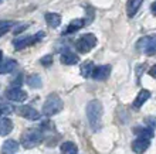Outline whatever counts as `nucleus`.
Returning a JSON list of instances; mask_svg holds the SVG:
<instances>
[{"instance_id": "obj_6", "label": "nucleus", "mask_w": 156, "mask_h": 154, "mask_svg": "<svg viewBox=\"0 0 156 154\" xmlns=\"http://www.w3.org/2000/svg\"><path fill=\"white\" fill-rule=\"evenodd\" d=\"M17 113L20 115L21 118L27 119V120H40L41 119V113L38 110H36L34 108H30V106L21 105L17 108Z\"/></svg>"}, {"instance_id": "obj_12", "label": "nucleus", "mask_w": 156, "mask_h": 154, "mask_svg": "<svg viewBox=\"0 0 156 154\" xmlns=\"http://www.w3.org/2000/svg\"><path fill=\"white\" fill-rule=\"evenodd\" d=\"M17 150H19V143L16 140H12V139L6 140L2 146V153L3 154H14L17 153Z\"/></svg>"}, {"instance_id": "obj_10", "label": "nucleus", "mask_w": 156, "mask_h": 154, "mask_svg": "<svg viewBox=\"0 0 156 154\" xmlns=\"http://www.w3.org/2000/svg\"><path fill=\"white\" fill-rule=\"evenodd\" d=\"M133 133L139 139H145V140H149V142H151V139H153V136H155V132H153L152 129L142 127V126H136L135 129H133Z\"/></svg>"}, {"instance_id": "obj_7", "label": "nucleus", "mask_w": 156, "mask_h": 154, "mask_svg": "<svg viewBox=\"0 0 156 154\" xmlns=\"http://www.w3.org/2000/svg\"><path fill=\"white\" fill-rule=\"evenodd\" d=\"M6 98L12 102H19V103H21V102H24L26 99H27V93L21 89V88H12V89H9L7 92H6Z\"/></svg>"}, {"instance_id": "obj_11", "label": "nucleus", "mask_w": 156, "mask_h": 154, "mask_svg": "<svg viewBox=\"0 0 156 154\" xmlns=\"http://www.w3.org/2000/svg\"><path fill=\"white\" fill-rule=\"evenodd\" d=\"M19 64H17L16 60H12V58H7L6 61L0 62V74H10L13 71H16Z\"/></svg>"}, {"instance_id": "obj_15", "label": "nucleus", "mask_w": 156, "mask_h": 154, "mask_svg": "<svg viewBox=\"0 0 156 154\" xmlns=\"http://www.w3.org/2000/svg\"><path fill=\"white\" fill-rule=\"evenodd\" d=\"M13 130V122L9 118H0V136H7Z\"/></svg>"}, {"instance_id": "obj_9", "label": "nucleus", "mask_w": 156, "mask_h": 154, "mask_svg": "<svg viewBox=\"0 0 156 154\" xmlns=\"http://www.w3.org/2000/svg\"><path fill=\"white\" fill-rule=\"evenodd\" d=\"M151 146V142L149 140H145V139H135L133 142H132V150L135 151L136 154H144L145 151L149 149Z\"/></svg>"}, {"instance_id": "obj_2", "label": "nucleus", "mask_w": 156, "mask_h": 154, "mask_svg": "<svg viewBox=\"0 0 156 154\" xmlns=\"http://www.w3.org/2000/svg\"><path fill=\"white\" fill-rule=\"evenodd\" d=\"M62 108H64V102L61 101V98L55 93H51L47 96L44 105H43V115L47 118H51V116H55L57 113H60Z\"/></svg>"}, {"instance_id": "obj_17", "label": "nucleus", "mask_w": 156, "mask_h": 154, "mask_svg": "<svg viewBox=\"0 0 156 154\" xmlns=\"http://www.w3.org/2000/svg\"><path fill=\"white\" fill-rule=\"evenodd\" d=\"M45 21H47V24L50 27H53V29H57L58 26L61 24V16L57 14V13H45Z\"/></svg>"}, {"instance_id": "obj_27", "label": "nucleus", "mask_w": 156, "mask_h": 154, "mask_svg": "<svg viewBox=\"0 0 156 154\" xmlns=\"http://www.w3.org/2000/svg\"><path fill=\"white\" fill-rule=\"evenodd\" d=\"M27 27H29V26H27V24H23V26H21V27H16V29L13 30V31H14V34H19V33H21V31H23V30H26V29H27Z\"/></svg>"}, {"instance_id": "obj_4", "label": "nucleus", "mask_w": 156, "mask_h": 154, "mask_svg": "<svg viewBox=\"0 0 156 154\" xmlns=\"http://www.w3.org/2000/svg\"><path fill=\"white\" fill-rule=\"evenodd\" d=\"M95 44H97V37L94 34H84V36H81L77 40L75 47H77V50L80 53L87 54L94 48Z\"/></svg>"}, {"instance_id": "obj_20", "label": "nucleus", "mask_w": 156, "mask_h": 154, "mask_svg": "<svg viewBox=\"0 0 156 154\" xmlns=\"http://www.w3.org/2000/svg\"><path fill=\"white\" fill-rule=\"evenodd\" d=\"M60 150H61V154H78V147L73 142H64Z\"/></svg>"}, {"instance_id": "obj_30", "label": "nucleus", "mask_w": 156, "mask_h": 154, "mask_svg": "<svg viewBox=\"0 0 156 154\" xmlns=\"http://www.w3.org/2000/svg\"><path fill=\"white\" fill-rule=\"evenodd\" d=\"M2 58H3V53L0 51V62H2Z\"/></svg>"}, {"instance_id": "obj_19", "label": "nucleus", "mask_w": 156, "mask_h": 154, "mask_svg": "<svg viewBox=\"0 0 156 154\" xmlns=\"http://www.w3.org/2000/svg\"><path fill=\"white\" fill-rule=\"evenodd\" d=\"M78 61H80L78 55H75V54L71 53V51H66V53L61 54V62L64 65H75Z\"/></svg>"}, {"instance_id": "obj_16", "label": "nucleus", "mask_w": 156, "mask_h": 154, "mask_svg": "<svg viewBox=\"0 0 156 154\" xmlns=\"http://www.w3.org/2000/svg\"><path fill=\"white\" fill-rule=\"evenodd\" d=\"M149 98H151V92H149L148 89H142L139 93H138L136 99L133 101V108H135V109H139L140 106L144 105V103L148 101Z\"/></svg>"}, {"instance_id": "obj_24", "label": "nucleus", "mask_w": 156, "mask_h": 154, "mask_svg": "<svg viewBox=\"0 0 156 154\" xmlns=\"http://www.w3.org/2000/svg\"><path fill=\"white\" fill-rule=\"evenodd\" d=\"M145 123H146V126H148L149 129L156 130V116H148V118L145 119Z\"/></svg>"}, {"instance_id": "obj_22", "label": "nucleus", "mask_w": 156, "mask_h": 154, "mask_svg": "<svg viewBox=\"0 0 156 154\" xmlns=\"http://www.w3.org/2000/svg\"><path fill=\"white\" fill-rule=\"evenodd\" d=\"M27 85L30 86V88H33V89H38V88H41V85H43V82H41V78L38 77V75H36V74H33V75H30V77H27Z\"/></svg>"}, {"instance_id": "obj_26", "label": "nucleus", "mask_w": 156, "mask_h": 154, "mask_svg": "<svg viewBox=\"0 0 156 154\" xmlns=\"http://www.w3.org/2000/svg\"><path fill=\"white\" fill-rule=\"evenodd\" d=\"M10 84H12L13 88H20V85H21V74H19L16 78H13Z\"/></svg>"}, {"instance_id": "obj_29", "label": "nucleus", "mask_w": 156, "mask_h": 154, "mask_svg": "<svg viewBox=\"0 0 156 154\" xmlns=\"http://www.w3.org/2000/svg\"><path fill=\"white\" fill-rule=\"evenodd\" d=\"M151 10H152V13L156 16V2H153V3H152V6H151Z\"/></svg>"}, {"instance_id": "obj_5", "label": "nucleus", "mask_w": 156, "mask_h": 154, "mask_svg": "<svg viewBox=\"0 0 156 154\" xmlns=\"http://www.w3.org/2000/svg\"><path fill=\"white\" fill-rule=\"evenodd\" d=\"M138 50L145 53L146 55H155L156 54V36H148L144 37L138 41L136 44Z\"/></svg>"}, {"instance_id": "obj_32", "label": "nucleus", "mask_w": 156, "mask_h": 154, "mask_svg": "<svg viewBox=\"0 0 156 154\" xmlns=\"http://www.w3.org/2000/svg\"><path fill=\"white\" fill-rule=\"evenodd\" d=\"M2 2H3V0H0V3H2Z\"/></svg>"}, {"instance_id": "obj_21", "label": "nucleus", "mask_w": 156, "mask_h": 154, "mask_svg": "<svg viewBox=\"0 0 156 154\" xmlns=\"http://www.w3.org/2000/svg\"><path fill=\"white\" fill-rule=\"evenodd\" d=\"M94 64H92V61H85L84 64L81 65V75L84 78H90L91 75H92V72H94Z\"/></svg>"}, {"instance_id": "obj_23", "label": "nucleus", "mask_w": 156, "mask_h": 154, "mask_svg": "<svg viewBox=\"0 0 156 154\" xmlns=\"http://www.w3.org/2000/svg\"><path fill=\"white\" fill-rule=\"evenodd\" d=\"M13 23L12 21H0V36L4 34V33H7L9 30L12 29Z\"/></svg>"}, {"instance_id": "obj_1", "label": "nucleus", "mask_w": 156, "mask_h": 154, "mask_svg": "<svg viewBox=\"0 0 156 154\" xmlns=\"http://www.w3.org/2000/svg\"><path fill=\"white\" fill-rule=\"evenodd\" d=\"M102 103L99 101H91L87 105V120L90 123V127L92 132H99L102 127Z\"/></svg>"}, {"instance_id": "obj_25", "label": "nucleus", "mask_w": 156, "mask_h": 154, "mask_svg": "<svg viewBox=\"0 0 156 154\" xmlns=\"http://www.w3.org/2000/svg\"><path fill=\"white\" fill-rule=\"evenodd\" d=\"M41 65H44V67H50V65L53 64V55H44V57L40 60Z\"/></svg>"}, {"instance_id": "obj_8", "label": "nucleus", "mask_w": 156, "mask_h": 154, "mask_svg": "<svg viewBox=\"0 0 156 154\" xmlns=\"http://www.w3.org/2000/svg\"><path fill=\"white\" fill-rule=\"evenodd\" d=\"M111 74V67L109 65H99V67H95L94 68V72H92V79L94 81H105L108 79Z\"/></svg>"}, {"instance_id": "obj_13", "label": "nucleus", "mask_w": 156, "mask_h": 154, "mask_svg": "<svg viewBox=\"0 0 156 154\" xmlns=\"http://www.w3.org/2000/svg\"><path fill=\"white\" fill-rule=\"evenodd\" d=\"M144 0H128L126 2V13L129 17H133L136 14V12L139 10V7L142 6Z\"/></svg>"}, {"instance_id": "obj_14", "label": "nucleus", "mask_w": 156, "mask_h": 154, "mask_svg": "<svg viewBox=\"0 0 156 154\" xmlns=\"http://www.w3.org/2000/svg\"><path fill=\"white\" fill-rule=\"evenodd\" d=\"M34 44L33 43V37H19L16 40H13V45H14V48L16 50H23L26 47H29V45Z\"/></svg>"}, {"instance_id": "obj_28", "label": "nucleus", "mask_w": 156, "mask_h": 154, "mask_svg": "<svg viewBox=\"0 0 156 154\" xmlns=\"http://www.w3.org/2000/svg\"><path fill=\"white\" fill-rule=\"evenodd\" d=\"M149 75H151L152 78H155V79H156V65H153L152 68L149 69Z\"/></svg>"}, {"instance_id": "obj_18", "label": "nucleus", "mask_w": 156, "mask_h": 154, "mask_svg": "<svg viewBox=\"0 0 156 154\" xmlns=\"http://www.w3.org/2000/svg\"><path fill=\"white\" fill-rule=\"evenodd\" d=\"M84 24H85V21L82 20V19H77V20H73L68 24V27H67V30L64 33H62V36L64 34H73V33H75V31H78V30H81L82 27H84Z\"/></svg>"}, {"instance_id": "obj_31", "label": "nucleus", "mask_w": 156, "mask_h": 154, "mask_svg": "<svg viewBox=\"0 0 156 154\" xmlns=\"http://www.w3.org/2000/svg\"><path fill=\"white\" fill-rule=\"evenodd\" d=\"M2 113H3V112H2V108H0V116H2Z\"/></svg>"}, {"instance_id": "obj_3", "label": "nucleus", "mask_w": 156, "mask_h": 154, "mask_svg": "<svg viewBox=\"0 0 156 154\" xmlns=\"http://www.w3.org/2000/svg\"><path fill=\"white\" fill-rule=\"evenodd\" d=\"M41 132L37 129H30V130H26L24 133L21 134V139H20V143L21 146L24 147V149H33V147L38 146L41 143Z\"/></svg>"}]
</instances>
